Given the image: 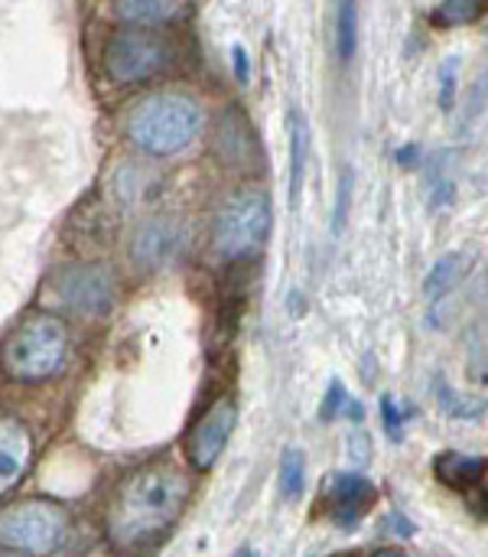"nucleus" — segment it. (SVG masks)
Masks as SVG:
<instances>
[{"instance_id":"7","label":"nucleus","mask_w":488,"mask_h":557,"mask_svg":"<svg viewBox=\"0 0 488 557\" xmlns=\"http://www.w3.org/2000/svg\"><path fill=\"white\" fill-rule=\"evenodd\" d=\"M49 294L62 310L104 317L114 307V277L98 264H65L49 277Z\"/></svg>"},{"instance_id":"19","label":"nucleus","mask_w":488,"mask_h":557,"mask_svg":"<svg viewBox=\"0 0 488 557\" xmlns=\"http://www.w3.org/2000/svg\"><path fill=\"white\" fill-rule=\"evenodd\" d=\"M277 486H280V496L287 503H297L306 490V454L297 450V447H287L284 457H280V473H277Z\"/></svg>"},{"instance_id":"10","label":"nucleus","mask_w":488,"mask_h":557,"mask_svg":"<svg viewBox=\"0 0 488 557\" xmlns=\"http://www.w3.org/2000/svg\"><path fill=\"white\" fill-rule=\"evenodd\" d=\"M29 457H33L29 431L16 418L0 414V496L23 480V473L29 470Z\"/></svg>"},{"instance_id":"13","label":"nucleus","mask_w":488,"mask_h":557,"mask_svg":"<svg viewBox=\"0 0 488 557\" xmlns=\"http://www.w3.org/2000/svg\"><path fill=\"white\" fill-rule=\"evenodd\" d=\"M434 473L453 493H470V490H476L486 480L488 460H483V457H463V454L447 450V454H440L434 460Z\"/></svg>"},{"instance_id":"27","label":"nucleus","mask_w":488,"mask_h":557,"mask_svg":"<svg viewBox=\"0 0 488 557\" xmlns=\"http://www.w3.org/2000/svg\"><path fill=\"white\" fill-rule=\"evenodd\" d=\"M381 532H391V535H401V539H414V535H417V525H414L411 519H404V516L395 512V516L385 519Z\"/></svg>"},{"instance_id":"29","label":"nucleus","mask_w":488,"mask_h":557,"mask_svg":"<svg viewBox=\"0 0 488 557\" xmlns=\"http://www.w3.org/2000/svg\"><path fill=\"white\" fill-rule=\"evenodd\" d=\"M232 62H235V78H238V82H248L251 69H248V52H245V46H232Z\"/></svg>"},{"instance_id":"1","label":"nucleus","mask_w":488,"mask_h":557,"mask_svg":"<svg viewBox=\"0 0 488 557\" xmlns=\"http://www.w3.org/2000/svg\"><path fill=\"white\" fill-rule=\"evenodd\" d=\"M189 480L176 467H140L117 483L104 512V535L117 552H153L176 529Z\"/></svg>"},{"instance_id":"23","label":"nucleus","mask_w":488,"mask_h":557,"mask_svg":"<svg viewBox=\"0 0 488 557\" xmlns=\"http://www.w3.org/2000/svg\"><path fill=\"white\" fill-rule=\"evenodd\" d=\"M346 405H349V392H346L342 379H333L329 388H326V395H323V405H320V421L323 424L336 421L346 411Z\"/></svg>"},{"instance_id":"12","label":"nucleus","mask_w":488,"mask_h":557,"mask_svg":"<svg viewBox=\"0 0 488 557\" xmlns=\"http://www.w3.org/2000/svg\"><path fill=\"white\" fill-rule=\"evenodd\" d=\"M329 496L336 506V522L352 529L359 516H365L378 503V486L365 473H339L329 483Z\"/></svg>"},{"instance_id":"22","label":"nucleus","mask_w":488,"mask_h":557,"mask_svg":"<svg viewBox=\"0 0 488 557\" xmlns=\"http://www.w3.org/2000/svg\"><path fill=\"white\" fill-rule=\"evenodd\" d=\"M460 69H463V62H460L456 55L443 59V65H440V95H437V101H440V111H443V114H450V111L456 108Z\"/></svg>"},{"instance_id":"21","label":"nucleus","mask_w":488,"mask_h":557,"mask_svg":"<svg viewBox=\"0 0 488 557\" xmlns=\"http://www.w3.org/2000/svg\"><path fill=\"white\" fill-rule=\"evenodd\" d=\"M352 189H355V170L342 166L339 186H336V206H333V238H339L349 225V209H352Z\"/></svg>"},{"instance_id":"11","label":"nucleus","mask_w":488,"mask_h":557,"mask_svg":"<svg viewBox=\"0 0 488 557\" xmlns=\"http://www.w3.org/2000/svg\"><path fill=\"white\" fill-rule=\"evenodd\" d=\"M215 153L222 163L228 166H251L254 163V131L245 117L241 108H225L218 117V131H215Z\"/></svg>"},{"instance_id":"9","label":"nucleus","mask_w":488,"mask_h":557,"mask_svg":"<svg viewBox=\"0 0 488 557\" xmlns=\"http://www.w3.org/2000/svg\"><path fill=\"white\" fill-rule=\"evenodd\" d=\"M183 242H186V235H183V228L176 222H170V219H150V222H143L137 228L130 255H134V261L140 268L157 271V268L176 261V255L183 251Z\"/></svg>"},{"instance_id":"6","label":"nucleus","mask_w":488,"mask_h":557,"mask_svg":"<svg viewBox=\"0 0 488 557\" xmlns=\"http://www.w3.org/2000/svg\"><path fill=\"white\" fill-rule=\"evenodd\" d=\"M173 62V46L147 29H117L104 42L101 69L114 85H137L160 75Z\"/></svg>"},{"instance_id":"4","label":"nucleus","mask_w":488,"mask_h":557,"mask_svg":"<svg viewBox=\"0 0 488 557\" xmlns=\"http://www.w3.org/2000/svg\"><path fill=\"white\" fill-rule=\"evenodd\" d=\"M274 225V206L271 196L261 189H241L225 199L215 219V251L225 261L248 258L261 251Z\"/></svg>"},{"instance_id":"25","label":"nucleus","mask_w":488,"mask_h":557,"mask_svg":"<svg viewBox=\"0 0 488 557\" xmlns=\"http://www.w3.org/2000/svg\"><path fill=\"white\" fill-rule=\"evenodd\" d=\"M488 108V69L483 72V78L476 82V88L470 91V121L479 117Z\"/></svg>"},{"instance_id":"14","label":"nucleus","mask_w":488,"mask_h":557,"mask_svg":"<svg viewBox=\"0 0 488 557\" xmlns=\"http://www.w3.org/2000/svg\"><path fill=\"white\" fill-rule=\"evenodd\" d=\"M287 127H290V206H297L306 180V160H310V121L303 111L290 108Z\"/></svg>"},{"instance_id":"30","label":"nucleus","mask_w":488,"mask_h":557,"mask_svg":"<svg viewBox=\"0 0 488 557\" xmlns=\"http://www.w3.org/2000/svg\"><path fill=\"white\" fill-rule=\"evenodd\" d=\"M346 411H349V421H355V424H362V421H365V408H362L359 401H349V405H346Z\"/></svg>"},{"instance_id":"3","label":"nucleus","mask_w":488,"mask_h":557,"mask_svg":"<svg viewBox=\"0 0 488 557\" xmlns=\"http://www.w3.org/2000/svg\"><path fill=\"white\" fill-rule=\"evenodd\" d=\"M68 326L52 313H29L0 346V372L20 385H42L65 369Z\"/></svg>"},{"instance_id":"20","label":"nucleus","mask_w":488,"mask_h":557,"mask_svg":"<svg viewBox=\"0 0 488 557\" xmlns=\"http://www.w3.org/2000/svg\"><path fill=\"white\" fill-rule=\"evenodd\" d=\"M483 13V0H443L437 10H434V23L450 29V26H466L473 20H479Z\"/></svg>"},{"instance_id":"17","label":"nucleus","mask_w":488,"mask_h":557,"mask_svg":"<svg viewBox=\"0 0 488 557\" xmlns=\"http://www.w3.org/2000/svg\"><path fill=\"white\" fill-rule=\"evenodd\" d=\"M434 388H437L434 395H437V401H440L443 414H447V418H453V421H479V418L488 411V401L460 395L456 388H450V382H447L443 375H437V379H434Z\"/></svg>"},{"instance_id":"2","label":"nucleus","mask_w":488,"mask_h":557,"mask_svg":"<svg viewBox=\"0 0 488 557\" xmlns=\"http://www.w3.org/2000/svg\"><path fill=\"white\" fill-rule=\"evenodd\" d=\"M202 121L205 117L196 98L179 91H157L130 108L124 131L143 153L170 157V153H183L199 140Z\"/></svg>"},{"instance_id":"24","label":"nucleus","mask_w":488,"mask_h":557,"mask_svg":"<svg viewBox=\"0 0 488 557\" xmlns=\"http://www.w3.org/2000/svg\"><path fill=\"white\" fill-rule=\"evenodd\" d=\"M404 411L398 408V401H395V395H385L381 398V428H385V434H388V441H395V444H401L404 441Z\"/></svg>"},{"instance_id":"18","label":"nucleus","mask_w":488,"mask_h":557,"mask_svg":"<svg viewBox=\"0 0 488 557\" xmlns=\"http://www.w3.org/2000/svg\"><path fill=\"white\" fill-rule=\"evenodd\" d=\"M359 49V0H339L336 7V55L352 62Z\"/></svg>"},{"instance_id":"16","label":"nucleus","mask_w":488,"mask_h":557,"mask_svg":"<svg viewBox=\"0 0 488 557\" xmlns=\"http://www.w3.org/2000/svg\"><path fill=\"white\" fill-rule=\"evenodd\" d=\"M466 271H470V258H466L463 251L443 255V258L430 268V274H427V281H424V297H427L430 304H440V300L466 277Z\"/></svg>"},{"instance_id":"26","label":"nucleus","mask_w":488,"mask_h":557,"mask_svg":"<svg viewBox=\"0 0 488 557\" xmlns=\"http://www.w3.org/2000/svg\"><path fill=\"white\" fill-rule=\"evenodd\" d=\"M453 196H456V186H453V180H434V193H430V206L434 209H443V206H450L453 202Z\"/></svg>"},{"instance_id":"8","label":"nucleus","mask_w":488,"mask_h":557,"mask_svg":"<svg viewBox=\"0 0 488 557\" xmlns=\"http://www.w3.org/2000/svg\"><path fill=\"white\" fill-rule=\"evenodd\" d=\"M235 424H238V408H235V401H232V398L215 401V405L196 421V428H192L189 437H186L189 463H192L196 470H212L215 460L222 457L225 444L232 441Z\"/></svg>"},{"instance_id":"5","label":"nucleus","mask_w":488,"mask_h":557,"mask_svg":"<svg viewBox=\"0 0 488 557\" xmlns=\"http://www.w3.org/2000/svg\"><path fill=\"white\" fill-rule=\"evenodd\" d=\"M68 539V512L49 499H26L0 512V548L16 555H52Z\"/></svg>"},{"instance_id":"15","label":"nucleus","mask_w":488,"mask_h":557,"mask_svg":"<svg viewBox=\"0 0 488 557\" xmlns=\"http://www.w3.org/2000/svg\"><path fill=\"white\" fill-rule=\"evenodd\" d=\"M186 7H189V0H114V13L124 23H137V26L170 23V20L183 16Z\"/></svg>"},{"instance_id":"28","label":"nucleus","mask_w":488,"mask_h":557,"mask_svg":"<svg viewBox=\"0 0 488 557\" xmlns=\"http://www.w3.org/2000/svg\"><path fill=\"white\" fill-rule=\"evenodd\" d=\"M421 144H404V147H398L395 150V160H398V166L401 170H417L421 166Z\"/></svg>"}]
</instances>
